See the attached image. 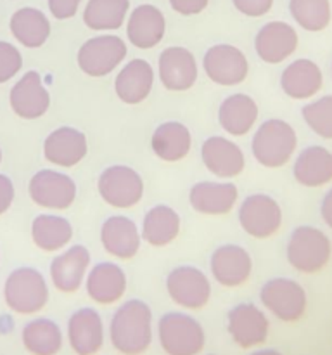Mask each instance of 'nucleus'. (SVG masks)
I'll return each mask as SVG.
<instances>
[{"label":"nucleus","mask_w":332,"mask_h":355,"mask_svg":"<svg viewBox=\"0 0 332 355\" xmlns=\"http://www.w3.org/2000/svg\"><path fill=\"white\" fill-rule=\"evenodd\" d=\"M109 338L123 355H142L152 342V311L144 300L124 302L111 318Z\"/></svg>","instance_id":"1"},{"label":"nucleus","mask_w":332,"mask_h":355,"mask_svg":"<svg viewBox=\"0 0 332 355\" xmlns=\"http://www.w3.org/2000/svg\"><path fill=\"white\" fill-rule=\"evenodd\" d=\"M297 149L296 130L280 118H270L256 128L251 153L256 162L266 168L287 165Z\"/></svg>","instance_id":"2"},{"label":"nucleus","mask_w":332,"mask_h":355,"mask_svg":"<svg viewBox=\"0 0 332 355\" xmlns=\"http://www.w3.org/2000/svg\"><path fill=\"white\" fill-rule=\"evenodd\" d=\"M3 302L14 314H38L48 302V286L44 274L35 267L14 269L3 283Z\"/></svg>","instance_id":"3"},{"label":"nucleus","mask_w":332,"mask_h":355,"mask_svg":"<svg viewBox=\"0 0 332 355\" xmlns=\"http://www.w3.org/2000/svg\"><path fill=\"white\" fill-rule=\"evenodd\" d=\"M286 257L294 270L303 274H317L332 257V243L329 236L313 225H299L289 236Z\"/></svg>","instance_id":"4"},{"label":"nucleus","mask_w":332,"mask_h":355,"mask_svg":"<svg viewBox=\"0 0 332 355\" xmlns=\"http://www.w3.org/2000/svg\"><path fill=\"white\" fill-rule=\"evenodd\" d=\"M158 340L166 355H199L206 335L197 319L183 312H168L158 322Z\"/></svg>","instance_id":"5"},{"label":"nucleus","mask_w":332,"mask_h":355,"mask_svg":"<svg viewBox=\"0 0 332 355\" xmlns=\"http://www.w3.org/2000/svg\"><path fill=\"white\" fill-rule=\"evenodd\" d=\"M128 54L124 40L118 35L102 33L83 42L76 54L78 68L92 78H102L111 75Z\"/></svg>","instance_id":"6"},{"label":"nucleus","mask_w":332,"mask_h":355,"mask_svg":"<svg viewBox=\"0 0 332 355\" xmlns=\"http://www.w3.org/2000/svg\"><path fill=\"white\" fill-rule=\"evenodd\" d=\"M97 191L104 203L127 210L138 205L144 198V180L140 173L128 165H111L100 172Z\"/></svg>","instance_id":"7"},{"label":"nucleus","mask_w":332,"mask_h":355,"mask_svg":"<svg viewBox=\"0 0 332 355\" xmlns=\"http://www.w3.org/2000/svg\"><path fill=\"white\" fill-rule=\"evenodd\" d=\"M263 307L282 322H296L306 312L308 297L304 288L289 277H273L259 290Z\"/></svg>","instance_id":"8"},{"label":"nucleus","mask_w":332,"mask_h":355,"mask_svg":"<svg viewBox=\"0 0 332 355\" xmlns=\"http://www.w3.org/2000/svg\"><path fill=\"white\" fill-rule=\"evenodd\" d=\"M237 218L246 234L256 239H268L282 227V208L268 194L255 193L242 200Z\"/></svg>","instance_id":"9"},{"label":"nucleus","mask_w":332,"mask_h":355,"mask_svg":"<svg viewBox=\"0 0 332 355\" xmlns=\"http://www.w3.org/2000/svg\"><path fill=\"white\" fill-rule=\"evenodd\" d=\"M76 182L66 173L42 168L30 179L28 194L37 207L45 210H68L76 200Z\"/></svg>","instance_id":"10"},{"label":"nucleus","mask_w":332,"mask_h":355,"mask_svg":"<svg viewBox=\"0 0 332 355\" xmlns=\"http://www.w3.org/2000/svg\"><path fill=\"white\" fill-rule=\"evenodd\" d=\"M166 291L178 307L199 311L210 302L211 283L197 267L178 266L166 276Z\"/></svg>","instance_id":"11"},{"label":"nucleus","mask_w":332,"mask_h":355,"mask_svg":"<svg viewBox=\"0 0 332 355\" xmlns=\"http://www.w3.org/2000/svg\"><path fill=\"white\" fill-rule=\"evenodd\" d=\"M203 69L208 78L221 87H234L249 75V61L244 52L230 44L211 45L203 55Z\"/></svg>","instance_id":"12"},{"label":"nucleus","mask_w":332,"mask_h":355,"mask_svg":"<svg viewBox=\"0 0 332 355\" xmlns=\"http://www.w3.org/2000/svg\"><path fill=\"white\" fill-rule=\"evenodd\" d=\"M158 76L161 85L169 92H185L196 85L199 66L189 49L172 45L159 54Z\"/></svg>","instance_id":"13"},{"label":"nucleus","mask_w":332,"mask_h":355,"mask_svg":"<svg viewBox=\"0 0 332 355\" xmlns=\"http://www.w3.org/2000/svg\"><path fill=\"white\" fill-rule=\"evenodd\" d=\"M227 329L235 345L241 349H252L266 342L270 322L265 312L255 304H237L228 311Z\"/></svg>","instance_id":"14"},{"label":"nucleus","mask_w":332,"mask_h":355,"mask_svg":"<svg viewBox=\"0 0 332 355\" xmlns=\"http://www.w3.org/2000/svg\"><path fill=\"white\" fill-rule=\"evenodd\" d=\"M9 106L16 116L33 121L44 116L50 107V94L42 82L40 73L30 69L12 85Z\"/></svg>","instance_id":"15"},{"label":"nucleus","mask_w":332,"mask_h":355,"mask_svg":"<svg viewBox=\"0 0 332 355\" xmlns=\"http://www.w3.org/2000/svg\"><path fill=\"white\" fill-rule=\"evenodd\" d=\"M210 270L213 279L223 288H239L252 274V259L239 245H221L211 253Z\"/></svg>","instance_id":"16"},{"label":"nucleus","mask_w":332,"mask_h":355,"mask_svg":"<svg viewBox=\"0 0 332 355\" xmlns=\"http://www.w3.org/2000/svg\"><path fill=\"white\" fill-rule=\"evenodd\" d=\"M201 159L210 173L220 179H234L244 172L246 156L241 146L223 135H211L201 146Z\"/></svg>","instance_id":"17"},{"label":"nucleus","mask_w":332,"mask_h":355,"mask_svg":"<svg viewBox=\"0 0 332 355\" xmlns=\"http://www.w3.org/2000/svg\"><path fill=\"white\" fill-rule=\"evenodd\" d=\"M296 30L286 21H270L263 24L255 37L256 55L266 64H280L296 52Z\"/></svg>","instance_id":"18"},{"label":"nucleus","mask_w":332,"mask_h":355,"mask_svg":"<svg viewBox=\"0 0 332 355\" xmlns=\"http://www.w3.org/2000/svg\"><path fill=\"white\" fill-rule=\"evenodd\" d=\"M89 141L82 130L75 127H59L52 130L44 141V158L50 165L73 168L85 159Z\"/></svg>","instance_id":"19"},{"label":"nucleus","mask_w":332,"mask_h":355,"mask_svg":"<svg viewBox=\"0 0 332 355\" xmlns=\"http://www.w3.org/2000/svg\"><path fill=\"white\" fill-rule=\"evenodd\" d=\"M90 252L83 245L62 250L50 262L48 274L54 288L61 293H75L82 288L90 267Z\"/></svg>","instance_id":"20"},{"label":"nucleus","mask_w":332,"mask_h":355,"mask_svg":"<svg viewBox=\"0 0 332 355\" xmlns=\"http://www.w3.org/2000/svg\"><path fill=\"white\" fill-rule=\"evenodd\" d=\"M239 189L234 182L201 180L189 191V205L194 211L210 217H221L234 210Z\"/></svg>","instance_id":"21"},{"label":"nucleus","mask_w":332,"mask_h":355,"mask_svg":"<svg viewBox=\"0 0 332 355\" xmlns=\"http://www.w3.org/2000/svg\"><path fill=\"white\" fill-rule=\"evenodd\" d=\"M166 33V17L152 3H140L128 12L127 38L133 47L149 51L158 47Z\"/></svg>","instance_id":"22"},{"label":"nucleus","mask_w":332,"mask_h":355,"mask_svg":"<svg viewBox=\"0 0 332 355\" xmlns=\"http://www.w3.org/2000/svg\"><path fill=\"white\" fill-rule=\"evenodd\" d=\"M100 245L114 259L131 260L140 250L142 236L130 217L113 215L100 225Z\"/></svg>","instance_id":"23"},{"label":"nucleus","mask_w":332,"mask_h":355,"mask_svg":"<svg viewBox=\"0 0 332 355\" xmlns=\"http://www.w3.org/2000/svg\"><path fill=\"white\" fill-rule=\"evenodd\" d=\"M68 342L76 355H95L104 345V322L92 307H82L68 319Z\"/></svg>","instance_id":"24"},{"label":"nucleus","mask_w":332,"mask_h":355,"mask_svg":"<svg viewBox=\"0 0 332 355\" xmlns=\"http://www.w3.org/2000/svg\"><path fill=\"white\" fill-rule=\"evenodd\" d=\"M154 80L156 73L151 62L142 58H135L121 66L118 71L114 78V92L121 103L135 106L147 99L154 87Z\"/></svg>","instance_id":"25"},{"label":"nucleus","mask_w":332,"mask_h":355,"mask_svg":"<svg viewBox=\"0 0 332 355\" xmlns=\"http://www.w3.org/2000/svg\"><path fill=\"white\" fill-rule=\"evenodd\" d=\"M85 290L95 304L113 305L127 293V274L118 263L99 262L86 272Z\"/></svg>","instance_id":"26"},{"label":"nucleus","mask_w":332,"mask_h":355,"mask_svg":"<svg viewBox=\"0 0 332 355\" xmlns=\"http://www.w3.org/2000/svg\"><path fill=\"white\" fill-rule=\"evenodd\" d=\"M324 87L320 66L311 59H296L280 73V89L287 97L296 101L311 99Z\"/></svg>","instance_id":"27"},{"label":"nucleus","mask_w":332,"mask_h":355,"mask_svg":"<svg viewBox=\"0 0 332 355\" xmlns=\"http://www.w3.org/2000/svg\"><path fill=\"white\" fill-rule=\"evenodd\" d=\"M259 110L256 101L248 94H230L218 107V123L221 130L234 137H244L255 128Z\"/></svg>","instance_id":"28"},{"label":"nucleus","mask_w":332,"mask_h":355,"mask_svg":"<svg viewBox=\"0 0 332 355\" xmlns=\"http://www.w3.org/2000/svg\"><path fill=\"white\" fill-rule=\"evenodd\" d=\"M293 175L304 187L332 182V153L324 146H308L294 159Z\"/></svg>","instance_id":"29"},{"label":"nucleus","mask_w":332,"mask_h":355,"mask_svg":"<svg viewBox=\"0 0 332 355\" xmlns=\"http://www.w3.org/2000/svg\"><path fill=\"white\" fill-rule=\"evenodd\" d=\"M192 148V134L180 121H165L152 132L151 149L161 162H182Z\"/></svg>","instance_id":"30"},{"label":"nucleus","mask_w":332,"mask_h":355,"mask_svg":"<svg viewBox=\"0 0 332 355\" xmlns=\"http://www.w3.org/2000/svg\"><path fill=\"white\" fill-rule=\"evenodd\" d=\"M10 35L26 49H40L50 37V21L37 7H21L9 19Z\"/></svg>","instance_id":"31"},{"label":"nucleus","mask_w":332,"mask_h":355,"mask_svg":"<svg viewBox=\"0 0 332 355\" xmlns=\"http://www.w3.org/2000/svg\"><path fill=\"white\" fill-rule=\"evenodd\" d=\"M180 215L168 205H156L149 208L142 220L140 236L147 245L154 248L168 246L180 234Z\"/></svg>","instance_id":"32"},{"label":"nucleus","mask_w":332,"mask_h":355,"mask_svg":"<svg viewBox=\"0 0 332 355\" xmlns=\"http://www.w3.org/2000/svg\"><path fill=\"white\" fill-rule=\"evenodd\" d=\"M31 239L42 252H61L71 243L73 225L68 218L61 217V215H37L31 222Z\"/></svg>","instance_id":"33"},{"label":"nucleus","mask_w":332,"mask_h":355,"mask_svg":"<svg viewBox=\"0 0 332 355\" xmlns=\"http://www.w3.org/2000/svg\"><path fill=\"white\" fill-rule=\"evenodd\" d=\"M130 12V0H86L83 23L93 31L120 30Z\"/></svg>","instance_id":"34"},{"label":"nucleus","mask_w":332,"mask_h":355,"mask_svg":"<svg viewBox=\"0 0 332 355\" xmlns=\"http://www.w3.org/2000/svg\"><path fill=\"white\" fill-rule=\"evenodd\" d=\"M21 342L31 355H57L62 349V331L52 319L37 318L24 324Z\"/></svg>","instance_id":"35"},{"label":"nucleus","mask_w":332,"mask_h":355,"mask_svg":"<svg viewBox=\"0 0 332 355\" xmlns=\"http://www.w3.org/2000/svg\"><path fill=\"white\" fill-rule=\"evenodd\" d=\"M289 12L297 26L317 33L331 24V0H289Z\"/></svg>","instance_id":"36"},{"label":"nucleus","mask_w":332,"mask_h":355,"mask_svg":"<svg viewBox=\"0 0 332 355\" xmlns=\"http://www.w3.org/2000/svg\"><path fill=\"white\" fill-rule=\"evenodd\" d=\"M301 116L313 134L332 141V96H322L304 104Z\"/></svg>","instance_id":"37"},{"label":"nucleus","mask_w":332,"mask_h":355,"mask_svg":"<svg viewBox=\"0 0 332 355\" xmlns=\"http://www.w3.org/2000/svg\"><path fill=\"white\" fill-rule=\"evenodd\" d=\"M23 68V55L14 44L0 40V83L12 80Z\"/></svg>","instance_id":"38"},{"label":"nucleus","mask_w":332,"mask_h":355,"mask_svg":"<svg viewBox=\"0 0 332 355\" xmlns=\"http://www.w3.org/2000/svg\"><path fill=\"white\" fill-rule=\"evenodd\" d=\"M83 0H47L48 12L57 21L71 19L80 10Z\"/></svg>","instance_id":"39"},{"label":"nucleus","mask_w":332,"mask_h":355,"mask_svg":"<svg viewBox=\"0 0 332 355\" xmlns=\"http://www.w3.org/2000/svg\"><path fill=\"white\" fill-rule=\"evenodd\" d=\"M235 10L248 17H261L273 7V0H232Z\"/></svg>","instance_id":"40"},{"label":"nucleus","mask_w":332,"mask_h":355,"mask_svg":"<svg viewBox=\"0 0 332 355\" xmlns=\"http://www.w3.org/2000/svg\"><path fill=\"white\" fill-rule=\"evenodd\" d=\"M169 7L180 16H197L208 7L210 0H168Z\"/></svg>","instance_id":"41"},{"label":"nucleus","mask_w":332,"mask_h":355,"mask_svg":"<svg viewBox=\"0 0 332 355\" xmlns=\"http://www.w3.org/2000/svg\"><path fill=\"white\" fill-rule=\"evenodd\" d=\"M14 198H16V189H14L12 180L6 173H0V217L10 210Z\"/></svg>","instance_id":"42"},{"label":"nucleus","mask_w":332,"mask_h":355,"mask_svg":"<svg viewBox=\"0 0 332 355\" xmlns=\"http://www.w3.org/2000/svg\"><path fill=\"white\" fill-rule=\"evenodd\" d=\"M320 215H322V220L332 229V187L325 193L324 200H322Z\"/></svg>","instance_id":"43"},{"label":"nucleus","mask_w":332,"mask_h":355,"mask_svg":"<svg viewBox=\"0 0 332 355\" xmlns=\"http://www.w3.org/2000/svg\"><path fill=\"white\" fill-rule=\"evenodd\" d=\"M251 355H282V354L277 352V350L273 349H265V350H256V352H252Z\"/></svg>","instance_id":"44"},{"label":"nucleus","mask_w":332,"mask_h":355,"mask_svg":"<svg viewBox=\"0 0 332 355\" xmlns=\"http://www.w3.org/2000/svg\"><path fill=\"white\" fill-rule=\"evenodd\" d=\"M2 159H3V153H2V148H0V163H2Z\"/></svg>","instance_id":"45"}]
</instances>
